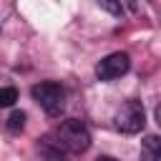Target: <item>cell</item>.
<instances>
[{
	"instance_id": "7a4b0ae2",
	"label": "cell",
	"mask_w": 161,
	"mask_h": 161,
	"mask_svg": "<svg viewBox=\"0 0 161 161\" xmlns=\"http://www.w3.org/2000/svg\"><path fill=\"white\" fill-rule=\"evenodd\" d=\"M33 98L40 103V108L48 116H58L63 111V101H65V91L60 83L55 80H43L38 86H33Z\"/></svg>"
},
{
	"instance_id": "ba28073f",
	"label": "cell",
	"mask_w": 161,
	"mask_h": 161,
	"mask_svg": "<svg viewBox=\"0 0 161 161\" xmlns=\"http://www.w3.org/2000/svg\"><path fill=\"white\" fill-rule=\"evenodd\" d=\"M18 101V91L13 88V86H8V88H0V108H8V106H13Z\"/></svg>"
},
{
	"instance_id": "9c48e42d",
	"label": "cell",
	"mask_w": 161,
	"mask_h": 161,
	"mask_svg": "<svg viewBox=\"0 0 161 161\" xmlns=\"http://www.w3.org/2000/svg\"><path fill=\"white\" fill-rule=\"evenodd\" d=\"M96 3L101 5V10H106V13H111V15H121V13H123L121 0H96Z\"/></svg>"
},
{
	"instance_id": "277c9868",
	"label": "cell",
	"mask_w": 161,
	"mask_h": 161,
	"mask_svg": "<svg viewBox=\"0 0 161 161\" xmlns=\"http://www.w3.org/2000/svg\"><path fill=\"white\" fill-rule=\"evenodd\" d=\"M131 68V58H128V53H111V55H106L98 65H96V75H98V80H113V78H121L126 70Z\"/></svg>"
},
{
	"instance_id": "52a82bcc",
	"label": "cell",
	"mask_w": 161,
	"mask_h": 161,
	"mask_svg": "<svg viewBox=\"0 0 161 161\" xmlns=\"http://www.w3.org/2000/svg\"><path fill=\"white\" fill-rule=\"evenodd\" d=\"M23 126H25V113L23 111H13L10 118H8V131L18 133V131H23Z\"/></svg>"
},
{
	"instance_id": "8992f818",
	"label": "cell",
	"mask_w": 161,
	"mask_h": 161,
	"mask_svg": "<svg viewBox=\"0 0 161 161\" xmlns=\"http://www.w3.org/2000/svg\"><path fill=\"white\" fill-rule=\"evenodd\" d=\"M141 161H161V141L158 136H146L141 143Z\"/></svg>"
},
{
	"instance_id": "3957f363",
	"label": "cell",
	"mask_w": 161,
	"mask_h": 161,
	"mask_svg": "<svg viewBox=\"0 0 161 161\" xmlns=\"http://www.w3.org/2000/svg\"><path fill=\"white\" fill-rule=\"evenodd\" d=\"M146 123V111L141 101H126L116 113V128L121 133H138Z\"/></svg>"
},
{
	"instance_id": "6da1fadb",
	"label": "cell",
	"mask_w": 161,
	"mask_h": 161,
	"mask_svg": "<svg viewBox=\"0 0 161 161\" xmlns=\"http://www.w3.org/2000/svg\"><path fill=\"white\" fill-rule=\"evenodd\" d=\"M68 153H83L88 151L91 146V131L86 128L83 121H75V118H68L63 121L58 128H55V136H53Z\"/></svg>"
},
{
	"instance_id": "5b68a950",
	"label": "cell",
	"mask_w": 161,
	"mask_h": 161,
	"mask_svg": "<svg viewBox=\"0 0 161 161\" xmlns=\"http://www.w3.org/2000/svg\"><path fill=\"white\" fill-rule=\"evenodd\" d=\"M38 156H40V161H70V153L53 136H45L38 141Z\"/></svg>"
},
{
	"instance_id": "30bf717a",
	"label": "cell",
	"mask_w": 161,
	"mask_h": 161,
	"mask_svg": "<svg viewBox=\"0 0 161 161\" xmlns=\"http://www.w3.org/2000/svg\"><path fill=\"white\" fill-rule=\"evenodd\" d=\"M96 161H118V158H113V156H98Z\"/></svg>"
}]
</instances>
